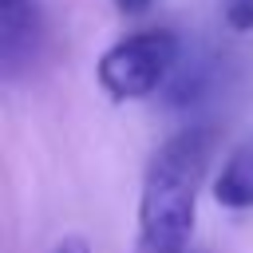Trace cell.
<instances>
[{"label":"cell","mask_w":253,"mask_h":253,"mask_svg":"<svg viewBox=\"0 0 253 253\" xmlns=\"http://www.w3.org/2000/svg\"><path fill=\"white\" fill-rule=\"evenodd\" d=\"M213 134L202 126L170 134L142 178L138 194V249L142 253H182L198 221V190L210 166Z\"/></svg>","instance_id":"1"},{"label":"cell","mask_w":253,"mask_h":253,"mask_svg":"<svg viewBox=\"0 0 253 253\" xmlns=\"http://www.w3.org/2000/svg\"><path fill=\"white\" fill-rule=\"evenodd\" d=\"M178 59L182 40L166 28H150L111 43L95 63V79L115 103H134L166 87V79L178 71Z\"/></svg>","instance_id":"2"},{"label":"cell","mask_w":253,"mask_h":253,"mask_svg":"<svg viewBox=\"0 0 253 253\" xmlns=\"http://www.w3.org/2000/svg\"><path fill=\"white\" fill-rule=\"evenodd\" d=\"M43 47V8L40 0H0V67L16 79Z\"/></svg>","instance_id":"3"},{"label":"cell","mask_w":253,"mask_h":253,"mask_svg":"<svg viewBox=\"0 0 253 253\" xmlns=\"http://www.w3.org/2000/svg\"><path fill=\"white\" fill-rule=\"evenodd\" d=\"M213 198L229 210H253V142L229 154V162L213 178Z\"/></svg>","instance_id":"4"},{"label":"cell","mask_w":253,"mask_h":253,"mask_svg":"<svg viewBox=\"0 0 253 253\" xmlns=\"http://www.w3.org/2000/svg\"><path fill=\"white\" fill-rule=\"evenodd\" d=\"M225 24L233 32H249L253 28V0H225Z\"/></svg>","instance_id":"5"},{"label":"cell","mask_w":253,"mask_h":253,"mask_svg":"<svg viewBox=\"0 0 253 253\" xmlns=\"http://www.w3.org/2000/svg\"><path fill=\"white\" fill-rule=\"evenodd\" d=\"M47 253H91V249H87V241H83V237H59Z\"/></svg>","instance_id":"6"},{"label":"cell","mask_w":253,"mask_h":253,"mask_svg":"<svg viewBox=\"0 0 253 253\" xmlns=\"http://www.w3.org/2000/svg\"><path fill=\"white\" fill-rule=\"evenodd\" d=\"M154 0H115V8L119 12H126V16H138V12H146Z\"/></svg>","instance_id":"7"},{"label":"cell","mask_w":253,"mask_h":253,"mask_svg":"<svg viewBox=\"0 0 253 253\" xmlns=\"http://www.w3.org/2000/svg\"><path fill=\"white\" fill-rule=\"evenodd\" d=\"M182 253H190V249H182Z\"/></svg>","instance_id":"8"}]
</instances>
